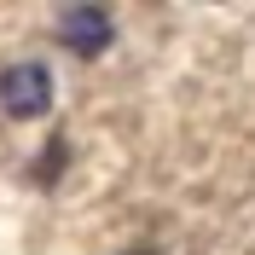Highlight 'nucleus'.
Returning a JSON list of instances; mask_svg holds the SVG:
<instances>
[{"instance_id":"1","label":"nucleus","mask_w":255,"mask_h":255,"mask_svg":"<svg viewBox=\"0 0 255 255\" xmlns=\"http://www.w3.org/2000/svg\"><path fill=\"white\" fill-rule=\"evenodd\" d=\"M0 111L12 116V122H41L52 111V70L47 64H6L0 70Z\"/></svg>"},{"instance_id":"3","label":"nucleus","mask_w":255,"mask_h":255,"mask_svg":"<svg viewBox=\"0 0 255 255\" xmlns=\"http://www.w3.org/2000/svg\"><path fill=\"white\" fill-rule=\"evenodd\" d=\"M64 157H70V145L52 139V145H47V157H41V168H35V180H41V186H52V180H58V168H64Z\"/></svg>"},{"instance_id":"4","label":"nucleus","mask_w":255,"mask_h":255,"mask_svg":"<svg viewBox=\"0 0 255 255\" xmlns=\"http://www.w3.org/2000/svg\"><path fill=\"white\" fill-rule=\"evenodd\" d=\"M133 255H157V250H133Z\"/></svg>"},{"instance_id":"2","label":"nucleus","mask_w":255,"mask_h":255,"mask_svg":"<svg viewBox=\"0 0 255 255\" xmlns=\"http://www.w3.org/2000/svg\"><path fill=\"white\" fill-rule=\"evenodd\" d=\"M111 35H116V23H111L105 6H70L58 17V41L70 52H81V58H99V52L111 47Z\"/></svg>"}]
</instances>
